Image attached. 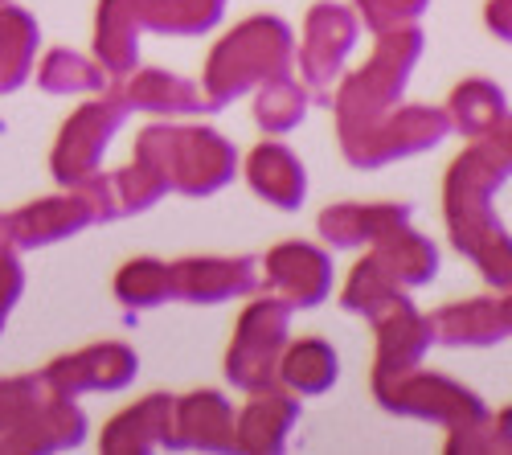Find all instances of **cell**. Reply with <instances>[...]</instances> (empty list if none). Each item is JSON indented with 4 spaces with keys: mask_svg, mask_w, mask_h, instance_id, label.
<instances>
[{
    "mask_svg": "<svg viewBox=\"0 0 512 455\" xmlns=\"http://www.w3.org/2000/svg\"><path fill=\"white\" fill-rule=\"evenodd\" d=\"M250 177H254V185H259V193L275 197L279 205H291V201L304 197V173L283 148H259L254 152Z\"/></svg>",
    "mask_w": 512,
    "mask_h": 455,
    "instance_id": "cell-1",
    "label": "cell"
},
{
    "mask_svg": "<svg viewBox=\"0 0 512 455\" xmlns=\"http://www.w3.org/2000/svg\"><path fill=\"white\" fill-rule=\"evenodd\" d=\"M168 287H173V275H168L164 267H156V263H132L123 271V279H119V296L123 300H136V304H152V300H160Z\"/></svg>",
    "mask_w": 512,
    "mask_h": 455,
    "instance_id": "cell-4",
    "label": "cell"
},
{
    "mask_svg": "<svg viewBox=\"0 0 512 455\" xmlns=\"http://www.w3.org/2000/svg\"><path fill=\"white\" fill-rule=\"evenodd\" d=\"M332 378H336V357L320 341H308V345H300L287 357V382L308 390V394L324 390Z\"/></svg>",
    "mask_w": 512,
    "mask_h": 455,
    "instance_id": "cell-3",
    "label": "cell"
},
{
    "mask_svg": "<svg viewBox=\"0 0 512 455\" xmlns=\"http://www.w3.org/2000/svg\"><path fill=\"white\" fill-rule=\"evenodd\" d=\"M300 263H308V267H312L316 275H324V259H320V255H312V251H304V246H300ZM283 279H291V283H300V292H295V296H300L304 304H312V300H316V296H312V287L304 283V275H283Z\"/></svg>",
    "mask_w": 512,
    "mask_h": 455,
    "instance_id": "cell-5",
    "label": "cell"
},
{
    "mask_svg": "<svg viewBox=\"0 0 512 455\" xmlns=\"http://www.w3.org/2000/svg\"><path fill=\"white\" fill-rule=\"evenodd\" d=\"M17 287H21V275H17V267H13V263H5V267H0V320H5L9 300L17 296Z\"/></svg>",
    "mask_w": 512,
    "mask_h": 455,
    "instance_id": "cell-6",
    "label": "cell"
},
{
    "mask_svg": "<svg viewBox=\"0 0 512 455\" xmlns=\"http://www.w3.org/2000/svg\"><path fill=\"white\" fill-rule=\"evenodd\" d=\"M250 263H185L177 267L181 292L185 296H201V300H218L226 292H238V287L250 283V275H242Z\"/></svg>",
    "mask_w": 512,
    "mask_h": 455,
    "instance_id": "cell-2",
    "label": "cell"
}]
</instances>
